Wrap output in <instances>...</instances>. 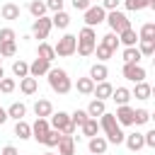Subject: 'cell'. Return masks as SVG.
I'll list each match as a JSON object with an SVG mask.
<instances>
[{
	"label": "cell",
	"mask_w": 155,
	"mask_h": 155,
	"mask_svg": "<svg viewBox=\"0 0 155 155\" xmlns=\"http://www.w3.org/2000/svg\"><path fill=\"white\" fill-rule=\"evenodd\" d=\"M29 12H31L34 19L46 17V2H44V0H31V2H29Z\"/></svg>",
	"instance_id": "30"
},
{
	"label": "cell",
	"mask_w": 155,
	"mask_h": 155,
	"mask_svg": "<svg viewBox=\"0 0 155 155\" xmlns=\"http://www.w3.org/2000/svg\"><path fill=\"white\" fill-rule=\"evenodd\" d=\"M99 128L107 133L104 138H107V143H124V131H121V126L116 124V119H114V114H109V111H104L102 116H99Z\"/></svg>",
	"instance_id": "1"
},
{
	"label": "cell",
	"mask_w": 155,
	"mask_h": 155,
	"mask_svg": "<svg viewBox=\"0 0 155 155\" xmlns=\"http://www.w3.org/2000/svg\"><path fill=\"white\" fill-rule=\"evenodd\" d=\"M124 5H126V10H131V12H140V10L148 7V0H124Z\"/></svg>",
	"instance_id": "40"
},
{
	"label": "cell",
	"mask_w": 155,
	"mask_h": 155,
	"mask_svg": "<svg viewBox=\"0 0 155 155\" xmlns=\"http://www.w3.org/2000/svg\"><path fill=\"white\" fill-rule=\"evenodd\" d=\"M19 90H22V94H36V90H39V80L36 78H31V75H27V78H22L19 80Z\"/></svg>",
	"instance_id": "20"
},
{
	"label": "cell",
	"mask_w": 155,
	"mask_h": 155,
	"mask_svg": "<svg viewBox=\"0 0 155 155\" xmlns=\"http://www.w3.org/2000/svg\"><path fill=\"white\" fill-rule=\"evenodd\" d=\"M46 2V10H51V12H61L63 10V0H44Z\"/></svg>",
	"instance_id": "47"
},
{
	"label": "cell",
	"mask_w": 155,
	"mask_h": 155,
	"mask_svg": "<svg viewBox=\"0 0 155 155\" xmlns=\"http://www.w3.org/2000/svg\"><path fill=\"white\" fill-rule=\"evenodd\" d=\"M48 126H51L53 131H58L61 136H73V133H75V126L70 124V114H65V111L51 114V116H48Z\"/></svg>",
	"instance_id": "3"
},
{
	"label": "cell",
	"mask_w": 155,
	"mask_h": 155,
	"mask_svg": "<svg viewBox=\"0 0 155 155\" xmlns=\"http://www.w3.org/2000/svg\"><path fill=\"white\" fill-rule=\"evenodd\" d=\"M87 119H90V116H87V111H85V109H75V111L70 114V124H73L75 128H78V126H82Z\"/></svg>",
	"instance_id": "37"
},
{
	"label": "cell",
	"mask_w": 155,
	"mask_h": 155,
	"mask_svg": "<svg viewBox=\"0 0 155 155\" xmlns=\"http://www.w3.org/2000/svg\"><path fill=\"white\" fill-rule=\"evenodd\" d=\"M56 148H58V155H75V138L73 136H61Z\"/></svg>",
	"instance_id": "19"
},
{
	"label": "cell",
	"mask_w": 155,
	"mask_h": 155,
	"mask_svg": "<svg viewBox=\"0 0 155 155\" xmlns=\"http://www.w3.org/2000/svg\"><path fill=\"white\" fill-rule=\"evenodd\" d=\"M111 92H114V85L111 82H94V90H92V94H94V99H102V102H107L109 97H111Z\"/></svg>",
	"instance_id": "14"
},
{
	"label": "cell",
	"mask_w": 155,
	"mask_h": 155,
	"mask_svg": "<svg viewBox=\"0 0 155 155\" xmlns=\"http://www.w3.org/2000/svg\"><path fill=\"white\" fill-rule=\"evenodd\" d=\"M114 119H116V124H119V126H133V107H128V104L116 107Z\"/></svg>",
	"instance_id": "9"
},
{
	"label": "cell",
	"mask_w": 155,
	"mask_h": 155,
	"mask_svg": "<svg viewBox=\"0 0 155 155\" xmlns=\"http://www.w3.org/2000/svg\"><path fill=\"white\" fill-rule=\"evenodd\" d=\"M111 99L116 102V107H124V104L131 102V90H128V87H114Z\"/></svg>",
	"instance_id": "22"
},
{
	"label": "cell",
	"mask_w": 155,
	"mask_h": 155,
	"mask_svg": "<svg viewBox=\"0 0 155 155\" xmlns=\"http://www.w3.org/2000/svg\"><path fill=\"white\" fill-rule=\"evenodd\" d=\"M85 111H87V116H90V119H97V116H102V114L107 111V104H104L102 99H92V102L87 104V109H85Z\"/></svg>",
	"instance_id": "25"
},
{
	"label": "cell",
	"mask_w": 155,
	"mask_h": 155,
	"mask_svg": "<svg viewBox=\"0 0 155 155\" xmlns=\"http://www.w3.org/2000/svg\"><path fill=\"white\" fill-rule=\"evenodd\" d=\"M12 75H15V78H19V80H22V78H27V75H29V63H27V61H22V58H19V61H15V63H12Z\"/></svg>",
	"instance_id": "31"
},
{
	"label": "cell",
	"mask_w": 155,
	"mask_h": 155,
	"mask_svg": "<svg viewBox=\"0 0 155 155\" xmlns=\"http://www.w3.org/2000/svg\"><path fill=\"white\" fill-rule=\"evenodd\" d=\"M90 2H92V0H90ZM97 2H99V0H97Z\"/></svg>",
	"instance_id": "54"
},
{
	"label": "cell",
	"mask_w": 155,
	"mask_h": 155,
	"mask_svg": "<svg viewBox=\"0 0 155 155\" xmlns=\"http://www.w3.org/2000/svg\"><path fill=\"white\" fill-rule=\"evenodd\" d=\"M48 70H51V63H48V61H41V58H34V61L29 63V75H31V78H36V80H39L41 75H46Z\"/></svg>",
	"instance_id": "11"
},
{
	"label": "cell",
	"mask_w": 155,
	"mask_h": 155,
	"mask_svg": "<svg viewBox=\"0 0 155 155\" xmlns=\"http://www.w3.org/2000/svg\"><path fill=\"white\" fill-rule=\"evenodd\" d=\"M15 87H17V82H15L12 78H2V80H0V92L10 94V92H15Z\"/></svg>",
	"instance_id": "44"
},
{
	"label": "cell",
	"mask_w": 155,
	"mask_h": 155,
	"mask_svg": "<svg viewBox=\"0 0 155 155\" xmlns=\"http://www.w3.org/2000/svg\"><path fill=\"white\" fill-rule=\"evenodd\" d=\"M0 155H19V153H17V148H15V145H5V148L0 150Z\"/></svg>",
	"instance_id": "50"
},
{
	"label": "cell",
	"mask_w": 155,
	"mask_h": 155,
	"mask_svg": "<svg viewBox=\"0 0 155 155\" xmlns=\"http://www.w3.org/2000/svg\"><path fill=\"white\" fill-rule=\"evenodd\" d=\"M121 58H124V63H140V53H138V48L136 46H128V48H124V53H121Z\"/></svg>",
	"instance_id": "32"
},
{
	"label": "cell",
	"mask_w": 155,
	"mask_h": 155,
	"mask_svg": "<svg viewBox=\"0 0 155 155\" xmlns=\"http://www.w3.org/2000/svg\"><path fill=\"white\" fill-rule=\"evenodd\" d=\"M5 111H7V119L22 121V119H24V114H27V104H24V102H12Z\"/></svg>",
	"instance_id": "18"
},
{
	"label": "cell",
	"mask_w": 155,
	"mask_h": 155,
	"mask_svg": "<svg viewBox=\"0 0 155 155\" xmlns=\"http://www.w3.org/2000/svg\"><path fill=\"white\" fill-rule=\"evenodd\" d=\"M0 61H2V58H0Z\"/></svg>",
	"instance_id": "55"
},
{
	"label": "cell",
	"mask_w": 155,
	"mask_h": 155,
	"mask_svg": "<svg viewBox=\"0 0 155 155\" xmlns=\"http://www.w3.org/2000/svg\"><path fill=\"white\" fill-rule=\"evenodd\" d=\"M36 58L53 63V58H56V51H53V46H51V44H46V41H39V48H36Z\"/></svg>",
	"instance_id": "21"
},
{
	"label": "cell",
	"mask_w": 155,
	"mask_h": 155,
	"mask_svg": "<svg viewBox=\"0 0 155 155\" xmlns=\"http://www.w3.org/2000/svg\"><path fill=\"white\" fill-rule=\"evenodd\" d=\"M121 75H124L126 80H131V82H143V80H145V68H143L140 63H124Z\"/></svg>",
	"instance_id": "7"
},
{
	"label": "cell",
	"mask_w": 155,
	"mask_h": 155,
	"mask_svg": "<svg viewBox=\"0 0 155 155\" xmlns=\"http://www.w3.org/2000/svg\"><path fill=\"white\" fill-rule=\"evenodd\" d=\"M75 87H78V92H80V94H92V90H94V82H92L90 78H78Z\"/></svg>",
	"instance_id": "34"
},
{
	"label": "cell",
	"mask_w": 155,
	"mask_h": 155,
	"mask_svg": "<svg viewBox=\"0 0 155 155\" xmlns=\"http://www.w3.org/2000/svg\"><path fill=\"white\" fill-rule=\"evenodd\" d=\"M138 53L140 56H153L155 53V39H138Z\"/></svg>",
	"instance_id": "28"
},
{
	"label": "cell",
	"mask_w": 155,
	"mask_h": 155,
	"mask_svg": "<svg viewBox=\"0 0 155 155\" xmlns=\"http://www.w3.org/2000/svg\"><path fill=\"white\" fill-rule=\"evenodd\" d=\"M80 128H82V136H87V138H94V136L99 133V121H97V119H87V121H85Z\"/></svg>",
	"instance_id": "29"
},
{
	"label": "cell",
	"mask_w": 155,
	"mask_h": 155,
	"mask_svg": "<svg viewBox=\"0 0 155 155\" xmlns=\"http://www.w3.org/2000/svg\"><path fill=\"white\" fill-rule=\"evenodd\" d=\"M46 78H48L51 90L58 92V94H68V92L73 90V80L68 78V73H65L63 68H51V70L46 73Z\"/></svg>",
	"instance_id": "2"
},
{
	"label": "cell",
	"mask_w": 155,
	"mask_h": 155,
	"mask_svg": "<svg viewBox=\"0 0 155 155\" xmlns=\"http://www.w3.org/2000/svg\"><path fill=\"white\" fill-rule=\"evenodd\" d=\"M102 46H107V48H109V51L114 53V51L119 48V36H116L114 31H109V34H104V36H102Z\"/></svg>",
	"instance_id": "35"
},
{
	"label": "cell",
	"mask_w": 155,
	"mask_h": 155,
	"mask_svg": "<svg viewBox=\"0 0 155 155\" xmlns=\"http://www.w3.org/2000/svg\"><path fill=\"white\" fill-rule=\"evenodd\" d=\"M94 46H97V44H87V41H78V46H75V51H78L80 56H92V53H94Z\"/></svg>",
	"instance_id": "41"
},
{
	"label": "cell",
	"mask_w": 155,
	"mask_h": 155,
	"mask_svg": "<svg viewBox=\"0 0 155 155\" xmlns=\"http://www.w3.org/2000/svg\"><path fill=\"white\" fill-rule=\"evenodd\" d=\"M0 15H2V19H7V22H15V19H19L22 10H19V5H15V2H5V5L0 7Z\"/></svg>",
	"instance_id": "16"
},
{
	"label": "cell",
	"mask_w": 155,
	"mask_h": 155,
	"mask_svg": "<svg viewBox=\"0 0 155 155\" xmlns=\"http://www.w3.org/2000/svg\"><path fill=\"white\" fill-rule=\"evenodd\" d=\"M124 143H126V148H128L131 153H138V150H143V148H145V143H143V133H138V131H133V133L124 136Z\"/></svg>",
	"instance_id": "12"
},
{
	"label": "cell",
	"mask_w": 155,
	"mask_h": 155,
	"mask_svg": "<svg viewBox=\"0 0 155 155\" xmlns=\"http://www.w3.org/2000/svg\"><path fill=\"white\" fill-rule=\"evenodd\" d=\"M75 39H78V41H87V44H97V34H94L92 27H82Z\"/></svg>",
	"instance_id": "33"
},
{
	"label": "cell",
	"mask_w": 155,
	"mask_h": 155,
	"mask_svg": "<svg viewBox=\"0 0 155 155\" xmlns=\"http://www.w3.org/2000/svg\"><path fill=\"white\" fill-rule=\"evenodd\" d=\"M58 140H61V133L51 128V131L46 133V138H44V145H48V148H56V145H58Z\"/></svg>",
	"instance_id": "43"
},
{
	"label": "cell",
	"mask_w": 155,
	"mask_h": 155,
	"mask_svg": "<svg viewBox=\"0 0 155 155\" xmlns=\"http://www.w3.org/2000/svg\"><path fill=\"white\" fill-rule=\"evenodd\" d=\"M92 82H104L107 78H109V70H107V65L104 63H94L92 68H90V75H87Z\"/></svg>",
	"instance_id": "17"
},
{
	"label": "cell",
	"mask_w": 155,
	"mask_h": 155,
	"mask_svg": "<svg viewBox=\"0 0 155 155\" xmlns=\"http://www.w3.org/2000/svg\"><path fill=\"white\" fill-rule=\"evenodd\" d=\"M34 114H36V119H48L53 114V104L48 99H36L34 102Z\"/></svg>",
	"instance_id": "15"
},
{
	"label": "cell",
	"mask_w": 155,
	"mask_h": 155,
	"mask_svg": "<svg viewBox=\"0 0 155 155\" xmlns=\"http://www.w3.org/2000/svg\"><path fill=\"white\" fill-rule=\"evenodd\" d=\"M44 155H56V153H44Z\"/></svg>",
	"instance_id": "53"
},
{
	"label": "cell",
	"mask_w": 155,
	"mask_h": 155,
	"mask_svg": "<svg viewBox=\"0 0 155 155\" xmlns=\"http://www.w3.org/2000/svg\"><path fill=\"white\" fill-rule=\"evenodd\" d=\"M107 19V12L102 10V5H90L87 10H85V27H97V24H102Z\"/></svg>",
	"instance_id": "6"
},
{
	"label": "cell",
	"mask_w": 155,
	"mask_h": 155,
	"mask_svg": "<svg viewBox=\"0 0 155 155\" xmlns=\"http://www.w3.org/2000/svg\"><path fill=\"white\" fill-rule=\"evenodd\" d=\"M15 136H17L19 140L31 138V124H27L24 119H22V121H17V124H15Z\"/></svg>",
	"instance_id": "27"
},
{
	"label": "cell",
	"mask_w": 155,
	"mask_h": 155,
	"mask_svg": "<svg viewBox=\"0 0 155 155\" xmlns=\"http://www.w3.org/2000/svg\"><path fill=\"white\" fill-rule=\"evenodd\" d=\"M2 78H5V70H2V65H0V80H2Z\"/></svg>",
	"instance_id": "52"
},
{
	"label": "cell",
	"mask_w": 155,
	"mask_h": 155,
	"mask_svg": "<svg viewBox=\"0 0 155 155\" xmlns=\"http://www.w3.org/2000/svg\"><path fill=\"white\" fill-rule=\"evenodd\" d=\"M75 46H78V39H75L73 34H65V36H61V39H58V44L53 46V51H56V56L68 58V56H73V53H75Z\"/></svg>",
	"instance_id": "5"
},
{
	"label": "cell",
	"mask_w": 155,
	"mask_h": 155,
	"mask_svg": "<svg viewBox=\"0 0 155 155\" xmlns=\"http://www.w3.org/2000/svg\"><path fill=\"white\" fill-rule=\"evenodd\" d=\"M15 53H17V44H15V41L0 44V58H12Z\"/></svg>",
	"instance_id": "38"
},
{
	"label": "cell",
	"mask_w": 155,
	"mask_h": 155,
	"mask_svg": "<svg viewBox=\"0 0 155 155\" xmlns=\"http://www.w3.org/2000/svg\"><path fill=\"white\" fill-rule=\"evenodd\" d=\"M104 22L111 27V31H114V34H121V31L131 29V19H128L124 12H119V10H111V12H107V19H104Z\"/></svg>",
	"instance_id": "4"
},
{
	"label": "cell",
	"mask_w": 155,
	"mask_h": 155,
	"mask_svg": "<svg viewBox=\"0 0 155 155\" xmlns=\"http://www.w3.org/2000/svg\"><path fill=\"white\" fill-rule=\"evenodd\" d=\"M119 7V0H102V10L104 12H111V10H116Z\"/></svg>",
	"instance_id": "48"
},
{
	"label": "cell",
	"mask_w": 155,
	"mask_h": 155,
	"mask_svg": "<svg viewBox=\"0 0 155 155\" xmlns=\"http://www.w3.org/2000/svg\"><path fill=\"white\" fill-rule=\"evenodd\" d=\"M116 36H119V44H124L126 48L138 44V34H136V29H133V27H131V29H126V31H121V34H116Z\"/></svg>",
	"instance_id": "26"
},
{
	"label": "cell",
	"mask_w": 155,
	"mask_h": 155,
	"mask_svg": "<svg viewBox=\"0 0 155 155\" xmlns=\"http://www.w3.org/2000/svg\"><path fill=\"white\" fill-rule=\"evenodd\" d=\"M150 121V111L148 109H133V124L136 126H143Z\"/></svg>",
	"instance_id": "36"
},
{
	"label": "cell",
	"mask_w": 155,
	"mask_h": 155,
	"mask_svg": "<svg viewBox=\"0 0 155 155\" xmlns=\"http://www.w3.org/2000/svg\"><path fill=\"white\" fill-rule=\"evenodd\" d=\"M51 17H39V19H34V24H31V34H34V39H48V34H51Z\"/></svg>",
	"instance_id": "8"
},
{
	"label": "cell",
	"mask_w": 155,
	"mask_h": 155,
	"mask_svg": "<svg viewBox=\"0 0 155 155\" xmlns=\"http://www.w3.org/2000/svg\"><path fill=\"white\" fill-rule=\"evenodd\" d=\"M87 148H90V155H104L107 148H109V143H107L104 136H94V138L87 140Z\"/></svg>",
	"instance_id": "13"
},
{
	"label": "cell",
	"mask_w": 155,
	"mask_h": 155,
	"mask_svg": "<svg viewBox=\"0 0 155 155\" xmlns=\"http://www.w3.org/2000/svg\"><path fill=\"white\" fill-rule=\"evenodd\" d=\"M51 131V126H48V119H36L34 124H31V138L34 140H39V143H44V138H46V133Z\"/></svg>",
	"instance_id": "10"
},
{
	"label": "cell",
	"mask_w": 155,
	"mask_h": 155,
	"mask_svg": "<svg viewBox=\"0 0 155 155\" xmlns=\"http://www.w3.org/2000/svg\"><path fill=\"white\" fill-rule=\"evenodd\" d=\"M15 39H17V34H15L12 27H2V29H0V44H5V41H15Z\"/></svg>",
	"instance_id": "45"
},
{
	"label": "cell",
	"mask_w": 155,
	"mask_h": 155,
	"mask_svg": "<svg viewBox=\"0 0 155 155\" xmlns=\"http://www.w3.org/2000/svg\"><path fill=\"white\" fill-rule=\"evenodd\" d=\"M73 2V7L78 10V12H85L87 7H90V0H70Z\"/></svg>",
	"instance_id": "49"
},
{
	"label": "cell",
	"mask_w": 155,
	"mask_h": 155,
	"mask_svg": "<svg viewBox=\"0 0 155 155\" xmlns=\"http://www.w3.org/2000/svg\"><path fill=\"white\" fill-rule=\"evenodd\" d=\"M138 39H155V24L153 22H145L138 31Z\"/></svg>",
	"instance_id": "39"
},
{
	"label": "cell",
	"mask_w": 155,
	"mask_h": 155,
	"mask_svg": "<svg viewBox=\"0 0 155 155\" xmlns=\"http://www.w3.org/2000/svg\"><path fill=\"white\" fill-rule=\"evenodd\" d=\"M94 56L99 58V63H104V61H109V58H111V51H109L107 46L97 44V46H94Z\"/></svg>",
	"instance_id": "42"
},
{
	"label": "cell",
	"mask_w": 155,
	"mask_h": 155,
	"mask_svg": "<svg viewBox=\"0 0 155 155\" xmlns=\"http://www.w3.org/2000/svg\"><path fill=\"white\" fill-rule=\"evenodd\" d=\"M5 121H7V111H5V109H2V107H0V126H2V124H5Z\"/></svg>",
	"instance_id": "51"
},
{
	"label": "cell",
	"mask_w": 155,
	"mask_h": 155,
	"mask_svg": "<svg viewBox=\"0 0 155 155\" xmlns=\"http://www.w3.org/2000/svg\"><path fill=\"white\" fill-rule=\"evenodd\" d=\"M68 24H70V15H68L65 10L53 12V17H51V27H56V29H68Z\"/></svg>",
	"instance_id": "23"
},
{
	"label": "cell",
	"mask_w": 155,
	"mask_h": 155,
	"mask_svg": "<svg viewBox=\"0 0 155 155\" xmlns=\"http://www.w3.org/2000/svg\"><path fill=\"white\" fill-rule=\"evenodd\" d=\"M150 94H153V87L143 80V82H136V87H133V92H131V97H136V99H150Z\"/></svg>",
	"instance_id": "24"
},
{
	"label": "cell",
	"mask_w": 155,
	"mask_h": 155,
	"mask_svg": "<svg viewBox=\"0 0 155 155\" xmlns=\"http://www.w3.org/2000/svg\"><path fill=\"white\" fill-rule=\"evenodd\" d=\"M143 143H145V148H155V128L143 133Z\"/></svg>",
	"instance_id": "46"
}]
</instances>
